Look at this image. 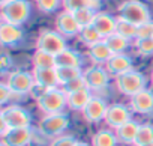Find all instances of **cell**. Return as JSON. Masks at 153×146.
Wrapping results in <instances>:
<instances>
[{
    "label": "cell",
    "instance_id": "6da1fadb",
    "mask_svg": "<svg viewBox=\"0 0 153 146\" xmlns=\"http://www.w3.org/2000/svg\"><path fill=\"white\" fill-rule=\"evenodd\" d=\"M38 106L45 115L62 113V110L68 106V94L59 88L42 91L38 95Z\"/></svg>",
    "mask_w": 153,
    "mask_h": 146
},
{
    "label": "cell",
    "instance_id": "7a4b0ae2",
    "mask_svg": "<svg viewBox=\"0 0 153 146\" xmlns=\"http://www.w3.org/2000/svg\"><path fill=\"white\" fill-rule=\"evenodd\" d=\"M119 18H123L135 26H141L150 21V11L140 0H126L119 6Z\"/></svg>",
    "mask_w": 153,
    "mask_h": 146
},
{
    "label": "cell",
    "instance_id": "3957f363",
    "mask_svg": "<svg viewBox=\"0 0 153 146\" xmlns=\"http://www.w3.org/2000/svg\"><path fill=\"white\" fill-rule=\"evenodd\" d=\"M30 3L27 0H9L8 3L2 5V20L5 23L21 26L30 17Z\"/></svg>",
    "mask_w": 153,
    "mask_h": 146
},
{
    "label": "cell",
    "instance_id": "277c9868",
    "mask_svg": "<svg viewBox=\"0 0 153 146\" xmlns=\"http://www.w3.org/2000/svg\"><path fill=\"white\" fill-rule=\"evenodd\" d=\"M2 133L12 128H27L30 125V115L20 106H9L0 112Z\"/></svg>",
    "mask_w": 153,
    "mask_h": 146
},
{
    "label": "cell",
    "instance_id": "5b68a950",
    "mask_svg": "<svg viewBox=\"0 0 153 146\" xmlns=\"http://www.w3.org/2000/svg\"><path fill=\"white\" fill-rule=\"evenodd\" d=\"M116 86L123 95L132 97V95L138 94L140 91L146 89V77L141 72L131 69V71L125 72V74L116 77Z\"/></svg>",
    "mask_w": 153,
    "mask_h": 146
},
{
    "label": "cell",
    "instance_id": "8992f818",
    "mask_svg": "<svg viewBox=\"0 0 153 146\" xmlns=\"http://www.w3.org/2000/svg\"><path fill=\"white\" fill-rule=\"evenodd\" d=\"M36 48L38 50H42V51H47L53 56H57L60 54L63 50H66V41H65V36L60 35L57 30H42L36 39Z\"/></svg>",
    "mask_w": 153,
    "mask_h": 146
},
{
    "label": "cell",
    "instance_id": "52a82bcc",
    "mask_svg": "<svg viewBox=\"0 0 153 146\" xmlns=\"http://www.w3.org/2000/svg\"><path fill=\"white\" fill-rule=\"evenodd\" d=\"M69 127V118L65 113L45 115L39 122V131L45 137H59Z\"/></svg>",
    "mask_w": 153,
    "mask_h": 146
},
{
    "label": "cell",
    "instance_id": "ba28073f",
    "mask_svg": "<svg viewBox=\"0 0 153 146\" xmlns=\"http://www.w3.org/2000/svg\"><path fill=\"white\" fill-rule=\"evenodd\" d=\"M6 85L11 88V91L15 95H24V94H29L36 83H35L33 74H30V72L15 71V72H11L9 74Z\"/></svg>",
    "mask_w": 153,
    "mask_h": 146
},
{
    "label": "cell",
    "instance_id": "9c48e42d",
    "mask_svg": "<svg viewBox=\"0 0 153 146\" xmlns=\"http://www.w3.org/2000/svg\"><path fill=\"white\" fill-rule=\"evenodd\" d=\"M83 76H84L87 88L90 91H102L108 85V72H107V69H104L99 65H93V66L87 68L83 72Z\"/></svg>",
    "mask_w": 153,
    "mask_h": 146
},
{
    "label": "cell",
    "instance_id": "30bf717a",
    "mask_svg": "<svg viewBox=\"0 0 153 146\" xmlns=\"http://www.w3.org/2000/svg\"><path fill=\"white\" fill-rule=\"evenodd\" d=\"M132 121L131 119V110L125 106V104H111L108 106L107 115H105V122L108 124V127L117 130L119 127L125 125L126 122Z\"/></svg>",
    "mask_w": 153,
    "mask_h": 146
},
{
    "label": "cell",
    "instance_id": "8fae6325",
    "mask_svg": "<svg viewBox=\"0 0 153 146\" xmlns=\"http://www.w3.org/2000/svg\"><path fill=\"white\" fill-rule=\"evenodd\" d=\"M32 140V130L12 128L2 133V146H27Z\"/></svg>",
    "mask_w": 153,
    "mask_h": 146
},
{
    "label": "cell",
    "instance_id": "7c38bea8",
    "mask_svg": "<svg viewBox=\"0 0 153 146\" xmlns=\"http://www.w3.org/2000/svg\"><path fill=\"white\" fill-rule=\"evenodd\" d=\"M56 29L63 36H75V35L80 33L81 26L78 24V21L75 20L72 12L63 11L56 18Z\"/></svg>",
    "mask_w": 153,
    "mask_h": 146
},
{
    "label": "cell",
    "instance_id": "4fadbf2b",
    "mask_svg": "<svg viewBox=\"0 0 153 146\" xmlns=\"http://www.w3.org/2000/svg\"><path fill=\"white\" fill-rule=\"evenodd\" d=\"M24 38V30L21 26L11 24V23H2L0 26V42L5 47H14L20 44Z\"/></svg>",
    "mask_w": 153,
    "mask_h": 146
},
{
    "label": "cell",
    "instance_id": "5bb4252c",
    "mask_svg": "<svg viewBox=\"0 0 153 146\" xmlns=\"http://www.w3.org/2000/svg\"><path fill=\"white\" fill-rule=\"evenodd\" d=\"M107 110H108V106L107 103L99 98V97H92V100L87 103V106L84 107L83 110V115L84 118L92 122V124H98L101 119H105V115H107Z\"/></svg>",
    "mask_w": 153,
    "mask_h": 146
},
{
    "label": "cell",
    "instance_id": "9a60e30c",
    "mask_svg": "<svg viewBox=\"0 0 153 146\" xmlns=\"http://www.w3.org/2000/svg\"><path fill=\"white\" fill-rule=\"evenodd\" d=\"M131 109L140 115H147L153 112V92L143 89L131 97Z\"/></svg>",
    "mask_w": 153,
    "mask_h": 146
},
{
    "label": "cell",
    "instance_id": "2e32d148",
    "mask_svg": "<svg viewBox=\"0 0 153 146\" xmlns=\"http://www.w3.org/2000/svg\"><path fill=\"white\" fill-rule=\"evenodd\" d=\"M32 74H33V77H35L36 86L42 88L44 91H47V89H54V88L59 86V79H57L56 68H45V69L33 68Z\"/></svg>",
    "mask_w": 153,
    "mask_h": 146
},
{
    "label": "cell",
    "instance_id": "e0dca14e",
    "mask_svg": "<svg viewBox=\"0 0 153 146\" xmlns=\"http://www.w3.org/2000/svg\"><path fill=\"white\" fill-rule=\"evenodd\" d=\"M92 26H93V27L98 30V33L105 39V38H108L110 35L116 33L117 18H114L113 15H110V14H107V12H96Z\"/></svg>",
    "mask_w": 153,
    "mask_h": 146
},
{
    "label": "cell",
    "instance_id": "ac0fdd59",
    "mask_svg": "<svg viewBox=\"0 0 153 146\" xmlns=\"http://www.w3.org/2000/svg\"><path fill=\"white\" fill-rule=\"evenodd\" d=\"M105 65H107V71L110 72V74L119 77V76H122V74H125V72L132 69V59L129 56H126L125 53L113 54L111 59Z\"/></svg>",
    "mask_w": 153,
    "mask_h": 146
},
{
    "label": "cell",
    "instance_id": "d6986e66",
    "mask_svg": "<svg viewBox=\"0 0 153 146\" xmlns=\"http://www.w3.org/2000/svg\"><path fill=\"white\" fill-rule=\"evenodd\" d=\"M111 56H113V51L110 50V47L107 45V42L104 39L96 42V44H93L92 47H89V57L96 65L107 63L111 59Z\"/></svg>",
    "mask_w": 153,
    "mask_h": 146
},
{
    "label": "cell",
    "instance_id": "ffe728a7",
    "mask_svg": "<svg viewBox=\"0 0 153 146\" xmlns=\"http://www.w3.org/2000/svg\"><path fill=\"white\" fill-rule=\"evenodd\" d=\"M138 128H140V125L137 122H134V121L126 122L125 125H122L116 130L117 140L120 143H125V145H134L137 134H138Z\"/></svg>",
    "mask_w": 153,
    "mask_h": 146
},
{
    "label": "cell",
    "instance_id": "44dd1931",
    "mask_svg": "<svg viewBox=\"0 0 153 146\" xmlns=\"http://www.w3.org/2000/svg\"><path fill=\"white\" fill-rule=\"evenodd\" d=\"M92 100V94L90 89H81L72 94H68V107L71 110H84V107L87 106V103Z\"/></svg>",
    "mask_w": 153,
    "mask_h": 146
},
{
    "label": "cell",
    "instance_id": "7402d4cb",
    "mask_svg": "<svg viewBox=\"0 0 153 146\" xmlns=\"http://www.w3.org/2000/svg\"><path fill=\"white\" fill-rule=\"evenodd\" d=\"M81 56L71 50V48H66L63 50L60 54L56 56V68L57 66H69V68H81Z\"/></svg>",
    "mask_w": 153,
    "mask_h": 146
},
{
    "label": "cell",
    "instance_id": "603a6c76",
    "mask_svg": "<svg viewBox=\"0 0 153 146\" xmlns=\"http://www.w3.org/2000/svg\"><path fill=\"white\" fill-rule=\"evenodd\" d=\"M56 72H57V79H59V85L60 86H65L69 82H72V80L83 76L81 68H69V66H57Z\"/></svg>",
    "mask_w": 153,
    "mask_h": 146
},
{
    "label": "cell",
    "instance_id": "cb8c5ba5",
    "mask_svg": "<svg viewBox=\"0 0 153 146\" xmlns=\"http://www.w3.org/2000/svg\"><path fill=\"white\" fill-rule=\"evenodd\" d=\"M32 63H33V68H39V69L56 68V56L36 48V51L32 57Z\"/></svg>",
    "mask_w": 153,
    "mask_h": 146
},
{
    "label": "cell",
    "instance_id": "d4e9b609",
    "mask_svg": "<svg viewBox=\"0 0 153 146\" xmlns=\"http://www.w3.org/2000/svg\"><path fill=\"white\" fill-rule=\"evenodd\" d=\"M119 140L116 133L108 130H101L92 137V146H117Z\"/></svg>",
    "mask_w": 153,
    "mask_h": 146
},
{
    "label": "cell",
    "instance_id": "484cf974",
    "mask_svg": "<svg viewBox=\"0 0 153 146\" xmlns=\"http://www.w3.org/2000/svg\"><path fill=\"white\" fill-rule=\"evenodd\" d=\"M63 8L68 12H75L78 9H84V8H92V9H98L99 8V0H62Z\"/></svg>",
    "mask_w": 153,
    "mask_h": 146
},
{
    "label": "cell",
    "instance_id": "4316f807",
    "mask_svg": "<svg viewBox=\"0 0 153 146\" xmlns=\"http://www.w3.org/2000/svg\"><path fill=\"white\" fill-rule=\"evenodd\" d=\"M107 42V45L110 47V50L113 51V54H122L126 51V48L129 47V39L117 35V33H113L110 35L108 38L104 39Z\"/></svg>",
    "mask_w": 153,
    "mask_h": 146
},
{
    "label": "cell",
    "instance_id": "83f0119b",
    "mask_svg": "<svg viewBox=\"0 0 153 146\" xmlns=\"http://www.w3.org/2000/svg\"><path fill=\"white\" fill-rule=\"evenodd\" d=\"M116 33L126 38V39H137V33H138V26L123 20V18H117V26H116Z\"/></svg>",
    "mask_w": 153,
    "mask_h": 146
},
{
    "label": "cell",
    "instance_id": "f1b7e54d",
    "mask_svg": "<svg viewBox=\"0 0 153 146\" xmlns=\"http://www.w3.org/2000/svg\"><path fill=\"white\" fill-rule=\"evenodd\" d=\"M78 36H80L81 42L87 44L89 47H92L93 44H96V42H99V41H102V39H104L92 24H90V26H86V27H81V30H80Z\"/></svg>",
    "mask_w": 153,
    "mask_h": 146
},
{
    "label": "cell",
    "instance_id": "f546056e",
    "mask_svg": "<svg viewBox=\"0 0 153 146\" xmlns=\"http://www.w3.org/2000/svg\"><path fill=\"white\" fill-rule=\"evenodd\" d=\"M149 143H153V125L143 124L138 128V134H137L134 145L135 146H144V145H149Z\"/></svg>",
    "mask_w": 153,
    "mask_h": 146
},
{
    "label": "cell",
    "instance_id": "4dcf8cb0",
    "mask_svg": "<svg viewBox=\"0 0 153 146\" xmlns=\"http://www.w3.org/2000/svg\"><path fill=\"white\" fill-rule=\"evenodd\" d=\"M95 15H96V11L92 9V8H84V9H78L74 12V17L75 20L78 21V24L81 27H86V26H90L95 20Z\"/></svg>",
    "mask_w": 153,
    "mask_h": 146
},
{
    "label": "cell",
    "instance_id": "1f68e13d",
    "mask_svg": "<svg viewBox=\"0 0 153 146\" xmlns=\"http://www.w3.org/2000/svg\"><path fill=\"white\" fill-rule=\"evenodd\" d=\"M135 47L140 54L143 56H152L153 54V38H143L135 41Z\"/></svg>",
    "mask_w": 153,
    "mask_h": 146
},
{
    "label": "cell",
    "instance_id": "d6a6232c",
    "mask_svg": "<svg viewBox=\"0 0 153 146\" xmlns=\"http://www.w3.org/2000/svg\"><path fill=\"white\" fill-rule=\"evenodd\" d=\"M36 6L39 8V11L45 12V14H51L54 11L59 9L60 6V0H35Z\"/></svg>",
    "mask_w": 153,
    "mask_h": 146
},
{
    "label": "cell",
    "instance_id": "836d02e7",
    "mask_svg": "<svg viewBox=\"0 0 153 146\" xmlns=\"http://www.w3.org/2000/svg\"><path fill=\"white\" fill-rule=\"evenodd\" d=\"M86 88H87L86 79H84V76H81V77H78V79L69 82L68 85H65V86H63V91H65L66 94H72V92L81 91V89H86Z\"/></svg>",
    "mask_w": 153,
    "mask_h": 146
},
{
    "label": "cell",
    "instance_id": "e575fe53",
    "mask_svg": "<svg viewBox=\"0 0 153 146\" xmlns=\"http://www.w3.org/2000/svg\"><path fill=\"white\" fill-rule=\"evenodd\" d=\"M143 38H153V21H149V23L138 26L137 39H143Z\"/></svg>",
    "mask_w": 153,
    "mask_h": 146
},
{
    "label": "cell",
    "instance_id": "d590c367",
    "mask_svg": "<svg viewBox=\"0 0 153 146\" xmlns=\"http://www.w3.org/2000/svg\"><path fill=\"white\" fill-rule=\"evenodd\" d=\"M76 142L78 140H75L72 136H59L51 142L50 146H75Z\"/></svg>",
    "mask_w": 153,
    "mask_h": 146
},
{
    "label": "cell",
    "instance_id": "8d00e7d4",
    "mask_svg": "<svg viewBox=\"0 0 153 146\" xmlns=\"http://www.w3.org/2000/svg\"><path fill=\"white\" fill-rule=\"evenodd\" d=\"M14 95H15V94H14V92L11 91V88L6 85V82L0 85V104H6Z\"/></svg>",
    "mask_w": 153,
    "mask_h": 146
},
{
    "label": "cell",
    "instance_id": "74e56055",
    "mask_svg": "<svg viewBox=\"0 0 153 146\" xmlns=\"http://www.w3.org/2000/svg\"><path fill=\"white\" fill-rule=\"evenodd\" d=\"M12 66V57L8 53H2L0 56V68H2V72H8V69Z\"/></svg>",
    "mask_w": 153,
    "mask_h": 146
},
{
    "label": "cell",
    "instance_id": "f35d334b",
    "mask_svg": "<svg viewBox=\"0 0 153 146\" xmlns=\"http://www.w3.org/2000/svg\"><path fill=\"white\" fill-rule=\"evenodd\" d=\"M75 146H89V145H87V143H84V142H80V140H78Z\"/></svg>",
    "mask_w": 153,
    "mask_h": 146
},
{
    "label": "cell",
    "instance_id": "ab89813d",
    "mask_svg": "<svg viewBox=\"0 0 153 146\" xmlns=\"http://www.w3.org/2000/svg\"><path fill=\"white\" fill-rule=\"evenodd\" d=\"M9 2V0H0V3H2V5H5V3H8Z\"/></svg>",
    "mask_w": 153,
    "mask_h": 146
},
{
    "label": "cell",
    "instance_id": "60d3db41",
    "mask_svg": "<svg viewBox=\"0 0 153 146\" xmlns=\"http://www.w3.org/2000/svg\"><path fill=\"white\" fill-rule=\"evenodd\" d=\"M144 146H153V143H149V145H144Z\"/></svg>",
    "mask_w": 153,
    "mask_h": 146
},
{
    "label": "cell",
    "instance_id": "b9f144b4",
    "mask_svg": "<svg viewBox=\"0 0 153 146\" xmlns=\"http://www.w3.org/2000/svg\"><path fill=\"white\" fill-rule=\"evenodd\" d=\"M152 83H153V71H152Z\"/></svg>",
    "mask_w": 153,
    "mask_h": 146
}]
</instances>
